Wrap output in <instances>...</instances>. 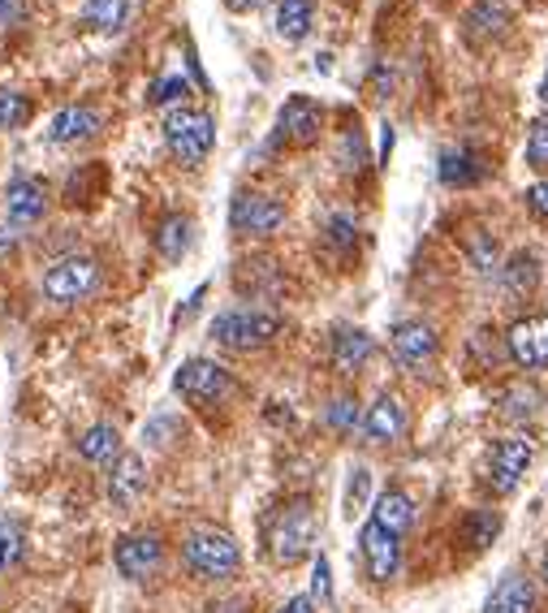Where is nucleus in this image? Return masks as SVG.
<instances>
[{"label": "nucleus", "mask_w": 548, "mask_h": 613, "mask_svg": "<svg viewBox=\"0 0 548 613\" xmlns=\"http://www.w3.org/2000/svg\"><path fill=\"white\" fill-rule=\"evenodd\" d=\"M527 466H531V441L527 437H505V441H497L493 462H488V484L497 493H514L518 480L527 475Z\"/></svg>", "instance_id": "nucleus-13"}, {"label": "nucleus", "mask_w": 548, "mask_h": 613, "mask_svg": "<svg viewBox=\"0 0 548 613\" xmlns=\"http://www.w3.org/2000/svg\"><path fill=\"white\" fill-rule=\"evenodd\" d=\"M437 173H441L445 186H475V182H484L488 164H484V155L471 152V148H449V152H441Z\"/></svg>", "instance_id": "nucleus-20"}, {"label": "nucleus", "mask_w": 548, "mask_h": 613, "mask_svg": "<svg viewBox=\"0 0 548 613\" xmlns=\"http://www.w3.org/2000/svg\"><path fill=\"white\" fill-rule=\"evenodd\" d=\"M394 355H398L406 367L432 363V358H437V333H432L428 324H419V320H406V324L394 329Z\"/></svg>", "instance_id": "nucleus-17"}, {"label": "nucleus", "mask_w": 548, "mask_h": 613, "mask_svg": "<svg viewBox=\"0 0 548 613\" xmlns=\"http://www.w3.org/2000/svg\"><path fill=\"white\" fill-rule=\"evenodd\" d=\"M540 574H545V583H548V553H545V562H540Z\"/></svg>", "instance_id": "nucleus-44"}, {"label": "nucleus", "mask_w": 548, "mask_h": 613, "mask_svg": "<svg viewBox=\"0 0 548 613\" xmlns=\"http://www.w3.org/2000/svg\"><path fill=\"white\" fill-rule=\"evenodd\" d=\"M505 281H509V290L514 294H527L531 286H536V256H514L509 259V268H505Z\"/></svg>", "instance_id": "nucleus-31"}, {"label": "nucleus", "mask_w": 548, "mask_h": 613, "mask_svg": "<svg viewBox=\"0 0 548 613\" xmlns=\"http://www.w3.org/2000/svg\"><path fill=\"white\" fill-rule=\"evenodd\" d=\"M100 135V112L92 104H69L52 117L49 139L52 143H83V139H96Z\"/></svg>", "instance_id": "nucleus-16"}, {"label": "nucleus", "mask_w": 548, "mask_h": 613, "mask_svg": "<svg viewBox=\"0 0 548 613\" xmlns=\"http://www.w3.org/2000/svg\"><path fill=\"white\" fill-rule=\"evenodd\" d=\"M229 225L238 234H250V238H268L286 225V204L264 195V191H238L234 204H229Z\"/></svg>", "instance_id": "nucleus-7"}, {"label": "nucleus", "mask_w": 548, "mask_h": 613, "mask_svg": "<svg viewBox=\"0 0 548 613\" xmlns=\"http://www.w3.org/2000/svg\"><path fill=\"white\" fill-rule=\"evenodd\" d=\"M164 562V536L160 531H135V536H121L117 549H112V566L121 579L130 583H143L151 579Z\"/></svg>", "instance_id": "nucleus-8"}, {"label": "nucleus", "mask_w": 548, "mask_h": 613, "mask_svg": "<svg viewBox=\"0 0 548 613\" xmlns=\"http://www.w3.org/2000/svg\"><path fill=\"white\" fill-rule=\"evenodd\" d=\"M264 536H268V553H272V562L277 566H299L302 558H311L315 536H320V518H315L311 497H290V502H281V506L272 510V518H268Z\"/></svg>", "instance_id": "nucleus-1"}, {"label": "nucleus", "mask_w": 548, "mask_h": 613, "mask_svg": "<svg viewBox=\"0 0 548 613\" xmlns=\"http://www.w3.org/2000/svg\"><path fill=\"white\" fill-rule=\"evenodd\" d=\"M527 207H531L540 221H548V182H536V186L527 191Z\"/></svg>", "instance_id": "nucleus-40"}, {"label": "nucleus", "mask_w": 548, "mask_h": 613, "mask_svg": "<svg viewBox=\"0 0 548 613\" xmlns=\"http://www.w3.org/2000/svg\"><path fill=\"white\" fill-rule=\"evenodd\" d=\"M540 402H545V398H540V389H536V385H509V389L497 398L501 415H505V419H518V423H523V419H531V415L540 410Z\"/></svg>", "instance_id": "nucleus-27"}, {"label": "nucleus", "mask_w": 548, "mask_h": 613, "mask_svg": "<svg viewBox=\"0 0 548 613\" xmlns=\"http://www.w3.org/2000/svg\"><path fill=\"white\" fill-rule=\"evenodd\" d=\"M372 523H380L385 531H394L401 540V536L415 527V502H410L401 488H385V493L376 497V506H372Z\"/></svg>", "instance_id": "nucleus-21"}, {"label": "nucleus", "mask_w": 548, "mask_h": 613, "mask_svg": "<svg viewBox=\"0 0 548 613\" xmlns=\"http://www.w3.org/2000/svg\"><path fill=\"white\" fill-rule=\"evenodd\" d=\"M531 610H536V588L518 570H509L493 588V596L484 601V613H531Z\"/></svg>", "instance_id": "nucleus-18"}, {"label": "nucleus", "mask_w": 548, "mask_h": 613, "mask_svg": "<svg viewBox=\"0 0 548 613\" xmlns=\"http://www.w3.org/2000/svg\"><path fill=\"white\" fill-rule=\"evenodd\" d=\"M164 143H169V152L178 155L182 164H203L207 152H212V143H216V121H212V112H203V108H173L169 117H164Z\"/></svg>", "instance_id": "nucleus-4"}, {"label": "nucleus", "mask_w": 548, "mask_h": 613, "mask_svg": "<svg viewBox=\"0 0 548 613\" xmlns=\"http://www.w3.org/2000/svg\"><path fill=\"white\" fill-rule=\"evenodd\" d=\"M372 355H376L372 333H363V329H337V333H333V367H337L342 376L363 372Z\"/></svg>", "instance_id": "nucleus-19"}, {"label": "nucleus", "mask_w": 548, "mask_h": 613, "mask_svg": "<svg viewBox=\"0 0 548 613\" xmlns=\"http://www.w3.org/2000/svg\"><path fill=\"white\" fill-rule=\"evenodd\" d=\"M83 18H87L96 31H117V26L130 18V0H87Z\"/></svg>", "instance_id": "nucleus-28"}, {"label": "nucleus", "mask_w": 548, "mask_h": 613, "mask_svg": "<svg viewBox=\"0 0 548 613\" xmlns=\"http://www.w3.org/2000/svg\"><path fill=\"white\" fill-rule=\"evenodd\" d=\"M311 18H315L311 0H281L277 4V35L290 40V44H299V40H307V31H311Z\"/></svg>", "instance_id": "nucleus-25"}, {"label": "nucleus", "mask_w": 548, "mask_h": 613, "mask_svg": "<svg viewBox=\"0 0 548 613\" xmlns=\"http://www.w3.org/2000/svg\"><path fill=\"white\" fill-rule=\"evenodd\" d=\"M527 164L548 173V117L531 126V139H527Z\"/></svg>", "instance_id": "nucleus-34"}, {"label": "nucleus", "mask_w": 548, "mask_h": 613, "mask_svg": "<svg viewBox=\"0 0 548 613\" xmlns=\"http://www.w3.org/2000/svg\"><path fill=\"white\" fill-rule=\"evenodd\" d=\"M281 329H286L281 315L264 311V306H225L212 320V337L225 351H264L281 337Z\"/></svg>", "instance_id": "nucleus-3"}, {"label": "nucleus", "mask_w": 548, "mask_h": 613, "mask_svg": "<svg viewBox=\"0 0 548 613\" xmlns=\"http://www.w3.org/2000/svg\"><path fill=\"white\" fill-rule=\"evenodd\" d=\"M44 207H49V186L44 182L13 178L4 186V221L9 225H35V221H44Z\"/></svg>", "instance_id": "nucleus-15"}, {"label": "nucleus", "mask_w": 548, "mask_h": 613, "mask_svg": "<svg viewBox=\"0 0 548 613\" xmlns=\"http://www.w3.org/2000/svg\"><path fill=\"white\" fill-rule=\"evenodd\" d=\"M466 251H471V264H475L480 272H493V268H497V243H493L488 234H475V238L466 243Z\"/></svg>", "instance_id": "nucleus-35"}, {"label": "nucleus", "mask_w": 548, "mask_h": 613, "mask_svg": "<svg viewBox=\"0 0 548 613\" xmlns=\"http://www.w3.org/2000/svg\"><path fill=\"white\" fill-rule=\"evenodd\" d=\"M324 423L333 428V432H342V437H350L358 423H363V410H358V398L354 394H342V398H333L329 402V410H324Z\"/></svg>", "instance_id": "nucleus-29"}, {"label": "nucleus", "mask_w": 548, "mask_h": 613, "mask_svg": "<svg viewBox=\"0 0 548 613\" xmlns=\"http://www.w3.org/2000/svg\"><path fill=\"white\" fill-rule=\"evenodd\" d=\"M497 536H501V514L497 510H471L466 518H462V545H466V549L484 553Z\"/></svg>", "instance_id": "nucleus-26"}, {"label": "nucleus", "mask_w": 548, "mask_h": 613, "mask_svg": "<svg viewBox=\"0 0 548 613\" xmlns=\"http://www.w3.org/2000/svg\"><path fill=\"white\" fill-rule=\"evenodd\" d=\"M324 130V108L311 100V96H290L277 112V135L294 148H311Z\"/></svg>", "instance_id": "nucleus-9"}, {"label": "nucleus", "mask_w": 548, "mask_h": 613, "mask_svg": "<svg viewBox=\"0 0 548 613\" xmlns=\"http://www.w3.org/2000/svg\"><path fill=\"white\" fill-rule=\"evenodd\" d=\"M173 389L191 402V407H221L229 394H234V376H229V367H221L216 358H186L182 367H178V376H173Z\"/></svg>", "instance_id": "nucleus-5"}, {"label": "nucleus", "mask_w": 548, "mask_h": 613, "mask_svg": "<svg viewBox=\"0 0 548 613\" xmlns=\"http://www.w3.org/2000/svg\"><path fill=\"white\" fill-rule=\"evenodd\" d=\"M182 566L203 579V583H225L243 570V549L229 531H216V527H195L186 540H182Z\"/></svg>", "instance_id": "nucleus-2"}, {"label": "nucleus", "mask_w": 548, "mask_h": 613, "mask_svg": "<svg viewBox=\"0 0 548 613\" xmlns=\"http://www.w3.org/2000/svg\"><path fill=\"white\" fill-rule=\"evenodd\" d=\"M191 216H182V212H169V216H160V225H155V251L160 259H169V264H178V259L191 251Z\"/></svg>", "instance_id": "nucleus-22"}, {"label": "nucleus", "mask_w": 548, "mask_h": 613, "mask_svg": "<svg viewBox=\"0 0 548 613\" xmlns=\"http://www.w3.org/2000/svg\"><path fill=\"white\" fill-rule=\"evenodd\" d=\"M148 497V462L139 454H117L108 471V502L117 510H135Z\"/></svg>", "instance_id": "nucleus-12"}, {"label": "nucleus", "mask_w": 548, "mask_h": 613, "mask_svg": "<svg viewBox=\"0 0 548 613\" xmlns=\"http://www.w3.org/2000/svg\"><path fill=\"white\" fill-rule=\"evenodd\" d=\"M96 286H100V259L92 256H65L44 272V294L61 306H74L83 303V299H92Z\"/></svg>", "instance_id": "nucleus-6"}, {"label": "nucleus", "mask_w": 548, "mask_h": 613, "mask_svg": "<svg viewBox=\"0 0 548 613\" xmlns=\"http://www.w3.org/2000/svg\"><path fill=\"white\" fill-rule=\"evenodd\" d=\"M26 553V531L22 523H0V574H9Z\"/></svg>", "instance_id": "nucleus-30"}, {"label": "nucleus", "mask_w": 548, "mask_h": 613, "mask_svg": "<svg viewBox=\"0 0 548 613\" xmlns=\"http://www.w3.org/2000/svg\"><path fill=\"white\" fill-rule=\"evenodd\" d=\"M143 441H155V445H169V441H178V432H173V419H169V415H155L148 428H143Z\"/></svg>", "instance_id": "nucleus-37"}, {"label": "nucleus", "mask_w": 548, "mask_h": 613, "mask_svg": "<svg viewBox=\"0 0 548 613\" xmlns=\"http://www.w3.org/2000/svg\"><path fill=\"white\" fill-rule=\"evenodd\" d=\"M358 549H363V562H367V574L376 583H389L401 566V545L394 531H385L380 523H363V536H358Z\"/></svg>", "instance_id": "nucleus-10"}, {"label": "nucleus", "mask_w": 548, "mask_h": 613, "mask_svg": "<svg viewBox=\"0 0 548 613\" xmlns=\"http://www.w3.org/2000/svg\"><path fill=\"white\" fill-rule=\"evenodd\" d=\"M78 454L87 462H112L121 454V432H117V423H92L87 432H83V441H78Z\"/></svg>", "instance_id": "nucleus-24"}, {"label": "nucleus", "mask_w": 548, "mask_h": 613, "mask_svg": "<svg viewBox=\"0 0 548 613\" xmlns=\"http://www.w3.org/2000/svg\"><path fill=\"white\" fill-rule=\"evenodd\" d=\"M277 613H315V601L311 596H290Z\"/></svg>", "instance_id": "nucleus-41"}, {"label": "nucleus", "mask_w": 548, "mask_h": 613, "mask_svg": "<svg viewBox=\"0 0 548 613\" xmlns=\"http://www.w3.org/2000/svg\"><path fill=\"white\" fill-rule=\"evenodd\" d=\"M367 484H372L367 466H354V471H350V488H346V514L350 518L363 510V502H367Z\"/></svg>", "instance_id": "nucleus-36"}, {"label": "nucleus", "mask_w": 548, "mask_h": 613, "mask_svg": "<svg viewBox=\"0 0 548 613\" xmlns=\"http://www.w3.org/2000/svg\"><path fill=\"white\" fill-rule=\"evenodd\" d=\"M178 96H186V78H160L155 92H151V100L155 104H173Z\"/></svg>", "instance_id": "nucleus-38"}, {"label": "nucleus", "mask_w": 548, "mask_h": 613, "mask_svg": "<svg viewBox=\"0 0 548 613\" xmlns=\"http://www.w3.org/2000/svg\"><path fill=\"white\" fill-rule=\"evenodd\" d=\"M9 13H13V0H0V22H9Z\"/></svg>", "instance_id": "nucleus-42"}, {"label": "nucleus", "mask_w": 548, "mask_h": 613, "mask_svg": "<svg viewBox=\"0 0 548 613\" xmlns=\"http://www.w3.org/2000/svg\"><path fill=\"white\" fill-rule=\"evenodd\" d=\"M505 26H509V13H505V4H501V0H480V4L466 13V35H471L475 44H484V40H501V35H505Z\"/></svg>", "instance_id": "nucleus-23"}, {"label": "nucleus", "mask_w": 548, "mask_h": 613, "mask_svg": "<svg viewBox=\"0 0 548 613\" xmlns=\"http://www.w3.org/2000/svg\"><path fill=\"white\" fill-rule=\"evenodd\" d=\"M509 358L518 367H548V315H523L505 333Z\"/></svg>", "instance_id": "nucleus-11"}, {"label": "nucleus", "mask_w": 548, "mask_h": 613, "mask_svg": "<svg viewBox=\"0 0 548 613\" xmlns=\"http://www.w3.org/2000/svg\"><path fill=\"white\" fill-rule=\"evenodd\" d=\"M406 428H410V415H406V407H401L394 394H380L367 407V415H363V437L372 445H394V441L406 437Z\"/></svg>", "instance_id": "nucleus-14"}, {"label": "nucleus", "mask_w": 548, "mask_h": 613, "mask_svg": "<svg viewBox=\"0 0 548 613\" xmlns=\"http://www.w3.org/2000/svg\"><path fill=\"white\" fill-rule=\"evenodd\" d=\"M311 596H320V601H329V596H333L329 562H324V558H315V570H311Z\"/></svg>", "instance_id": "nucleus-39"}, {"label": "nucleus", "mask_w": 548, "mask_h": 613, "mask_svg": "<svg viewBox=\"0 0 548 613\" xmlns=\"http://www.w3.org/2000/svg\"><path fill=\"white\" fill-rule=\"evenodd\" d=\"M324 234H329V243H333L337 251H350V247L358 243V225H354V216H346V212H337V216H329V225H324Z\"/></svg>", "instance_id": "nucleus-33"}, {"label": "nucleus", "mask_w": 548, "mask_h": 613, "mask_svg": "<svg viewBox=\"0 0 548 613\" xmlns=\"http://www.w3.org/2000/svg\"><path fill=\"white\" fill-rule=\"evenodd\" d=\"M26 117H31L26 96H18V92H0V130H18V126H26Z\"/></svg>", "instance_id": "nucleus-32"}, {"label": "nucleus", "mask_w": 548, "mask_h": 613, "mask_svg": "<svg viewBox=\"0 0 548 613\" xmlns=\"http://www.w3.org/2000/svg\"><path fill=\"white\" fill-rule=\"evenodd\" d=\"M540 100L548 104V74H545V83H540Z\"/></svg>", "instance_id": "nucleus-43"}]
</instances>
